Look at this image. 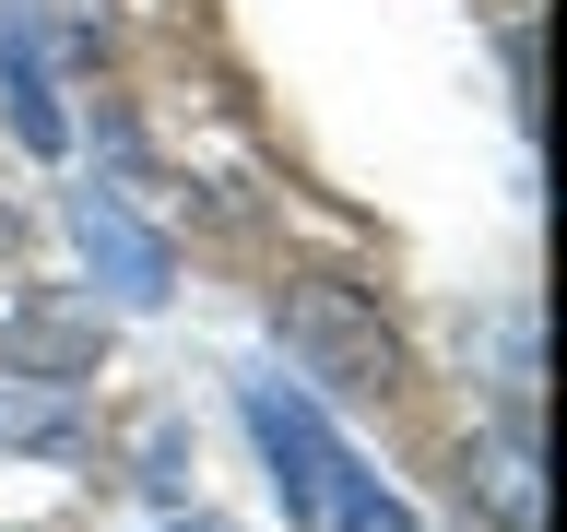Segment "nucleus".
Here are the masks:
<instances>
[{
    "label": "nucleus",
    "mask_w": 567,
    "mask_h": 532,
    "mask_svg": "<svg viewBox=\"0 0 567 532\" xmlns=\"http://www.w3.org/2000/svg\"><path fill=\"white\" fill-rule=\"evenodd\" d=\"M248 438L284 485V521H319V532H414V509L367 473V461L319 426V402H296L284 379H248Z\"/></svg>",
    "instance_id": "f257e3e1"
},
{
    "label": "nucleus",
    "mask_w": 567,
    "mask_h": 532,
    "mask_svg": "<svg viewBox=\"0 0 567 532\" xmlns=\"http://www.w3.org/2000/svg\"><path fill=\"white\" fill-rule=\"evenodd\" d=\"M272 331H284V355H296L319 390H343V402H390V390H402V331H390L354 284H284Z\"/></svg>",
    "instance_id": "f03ea898"
},
{
    "label": "nucleus",
    "mask_w": 567,
    "mask_h": 532,
    "mask_svg": "<svg viewBox=\"0 0 567 532\" xmlns=\"http://www.w3.org/2000/svg\"><path fill=\"white\" fill-rule=\"evenodd\" d=\"M71 237H83V260H95V284L118 296V308H166L177 260H166V237H154L118 190H71Z\"/></svg>",
    "instance_id": "7ed1b4c3"
},
{
    "label": "nucleus",
    "mask_w": 567,
    "mask_h": 532,
    "mask_svg": "<svg viewBox=\"0 0 567 532\" xmlns=\"http://www.w3.org/2000/svg\"><path fill=\"white\" fill-rule=\"evenodd\" d=\"M0 95H12V131H24V154H71L60 83H48V48H35L24 12H12V48H0Z\"/></svg>",
    "instance_id": "20e7f679"
},
{
    "label": "nucleus",
    "mask_w": 567,
    "mask_h": 532,
    "mask_svg": "<svg viewBox=\"0 0 567 532\" xmlns=\"http://www.w3.org/2000/svg\"><path fill=\"white\" fill-rule=\"evenodd\" d=\"M12 379H95V308L71 319V308H24L12 319Z\"/></svg>",
    "instance_id": "39448f33"
},
{
    "label": "nucleus",
    "mask_w": 567,
    "mask_h": 532,
    "mask_svg": "<svg viewBox=\"0 0 567 532\" xmlns=\"http://www.w3.org/2000/svg\"><path fill=\"white\" fill-rule=\"evenodd\" d=\"M0 450H83V402L60 379H0Z\"/></svg>",
    "instance_id": "423d86ee"
},
{
    "label": "nucleus",
    "mask_w": 567,
    "mask_h": 532,
    "mask_svg": "<svg viewBox=\"0 0 567 532\" xmlns=\"http://www.w3.org/2000/svg\"><path fill=\"white\" fill-rule=\"evenodd\" d=\"M461 485H485V509H496V521H508V532H532V473H520V461H461Z\"/></svg>",
    "instance_id": "0eeeda50"
},
{
    "label": "nucleus",
    "mask_w": 567,
    "mask_h": 532,
    "mask_svg": "<svg viewBox=\"0 0 567 532\" xmlns=\"http://www.w3.org/2000/svg\"><path fill=\"white\" fill-rule=\"evenodd\" d=\"M166 532H225V521H166Z\"/></svg>",
    "instance_id": "6e6552de"
}]
</instances>
